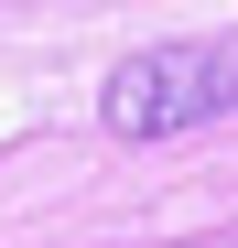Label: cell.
Returning <instances> with one entry per match:
<instances>
[{"mask_svg": "<svg viewBox=\"0 0 238 248\" xmlns=\"http://www.w3.org/2000/svg\"><path fill=\"white\" fill-rule=\"evenodd\" d=\"M227 108H238V32L152 44L130 65H108V87H98V119L119 140H173V130H206Z\"/></svg>", "mask_w": 238, "mask_h": 248, "instance_id": "obj_1", "label": "cell"}, {"mask_svg": "<svg viewBox=\"0 0 238 248\" xmlns=\"http://www.w3.org/2000/svg\"><path fill=\"white\" fill-rule=\"evenodd\" d=\"M195 248H238V237H195Z\"/></svg>", "mask_w": 238, "mask_h": 248, "instance_id": "obj_2", "label": "cell"}]
</instances>
